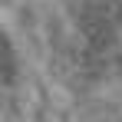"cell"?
<instances>
[{
    "label": "cell",
    "mask_w": 122,
    "mask_h": 122,
    "mask_svg": "<svg viewBox=\"0 0 122 122\" xmlns=\"http://www.w3.org/2000/svg\"><path fill=\"white\" fill-rule=\"evenodd\" d=\"M13 76V46L7 40V33L0 30V82H7Z\"/></svg>",
    "instance_id": "1"
}]
</instances>
